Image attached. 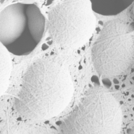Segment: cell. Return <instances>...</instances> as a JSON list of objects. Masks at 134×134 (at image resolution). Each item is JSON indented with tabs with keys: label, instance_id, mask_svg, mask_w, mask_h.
<instances>
[{
	"label": "cell",
	"instance_id": "8992f818",
	"mask_svg": "<svg viewBox=\"0 0 134 134\" xmlns=\"http://www.w3.org/2000/svg\"><path fill=\"white\" fill-rule=\"evenodd\" d=\"M37 44L26 27L21 35L10 44H11V48L13 52L21 54L31 51Z\"/></svg>",
	"mask_w": 134,
	"mask_h": 134
},
{
	"label": "cell",
	"instance_id": "ba28073f",
	"mask_svg": "<svg viewBox=\"0 0 134 134\" xmlns=\"http://www.w3.org/2000/svg\"><path fill=\"white\" fill-rule=\"evenodd\" d=\"M132 15H133V17H134V4H133V7H132Z\"/></svg>",
	"mask_w": 134,
	"mask_h": 134
},
{
	"label": "cell",
	"instance_id": "3957f363",
	"mask_svg": "<svg viewBox=\"0 0 134 134\" xmlns=\"http://www.w3.org/2000/svg\"><path fill=\"white\" fill-rule=\"evenodd\" d=\"M26 4H13L1 12L0 40L3 45H9L15 41L26 29Z\"/></svg>",
	"mask_w": 134,
	"mask_h": 134
},
{
	"label": "cell",
	"instance_id": "277c9868",
	"mask_svg": "<svg viewBox=\"0 0 134 134\" xmlns=\"http://www.w3.org/2000/svg\"><path fill=\"white\" fill-rule=\"evenodd\" d=\"M27 28L35 41L38 43L43 37L45 20L40 9L33 4H26Z\"/></svg>",
	"mask_w": 134,
	"mask_h": 134
},
{
	"label": "cell",
	"instance_id": "5b68a950",
	"mask_svg": "<svg viewBox=\"0 0 134 134\" xmlns=\"http://www.w3.org/2000/svg\"><path fill=\"white\" fill-rule=\"evenodd\" d=\"M95 12L107 16L116 15L124 10L134 0H90Z\"/></svg>",
	"mask_w": 134,
	"mask_h": 134
},
{
	"label": "cell",
	"instance_id": "9c48e42d",
	"mask_svg": "<svg viewBox=\"0 0 134 134\" xmlns=\"http://www.w3.org/2000/svg\"><path fill=\"white\" fill-rule=\"evenodd\" d=\"M27 1H34V2H36V1H42V0H27Z\"/></svg>",
	"mask_w": 134,
	"mask_h": 134
},
{
	"label": "cell",
	"instance_id": "6da1fadb",
	"mask_svg": "<svg viewBox=\"0 0 134 134\" xmlns=\"http://www.w3.org/2000/svg\"><path fill=\"white\" fill-rule=\"evenodd\" d=\"M134 54V30L127 23L117 20L105 25L92 48L96 69L106 78L119 76L127 71Z\"/></svg>",
	"mask_w": 134,
	"mask_h": 134
},
{
	"label": "cell",
	"instance_id": "8fae6325",
	"mask_svg": "<svg viewBox=\"0 0 134 134\" xmlns=\"http://www.w3.org/2000/svg\"><path fill=\"white\" fill-rule=\"evenodd\" d=\"M49 122H50V121H49V120H47L44 122V124H48V123H49Z\"/></svg>",
	"mask_w": 134,
	"mask_h": 134
},
{
	"label": "cell",
	"instance_id": "7a4b0ae2",
	"mask_svg": "<svg viewBox=\"0 0 134 134\" xmlns=\"http://www.w3.org/2000/svg\"><path fill=\"white\" fill-rule=\"evenodd\" d=\"M90 0H62L49 12V34L65 47L84 44L92 37L96 20Z\"/></svg>",
	"mask_w": 134,
	"mask_h": 134
},
{
	"label": "cell",
	"instance_id": "7c38bea8",
	"mask_svg": "<svg viewBox=\"0 0 134 134\" xmlns=\"http://www.w3.org/2000/svg\"><path fill=\"white\" fill-rule=\"evenodd\" d=\"M51 128H54V129H55V128L54 127H53V126H52V127H51Z\"/></svg>",
	"mask_w": 134,
	"mask_h": 134
},
{
	"label": "cell",
	"instance_id": "30bf717a",
	"mask_svg": "<svg viewBox=\"0 0 134 134\" xmlns=\"http://www.w3.org/2000/svg\"><path fill=\"white\" fill-rule=\"evenodd\" d=\"M17 120L18 121H21L22 118L21 117H19L17 118Z\"/></svg>",
	"mask_w": 134,
	"mask_h": 134
},
{
	"label": "cell",
	"instance_id": "52a82bcc",
	"mask_svg": "<svg viewBox=\"0 0 134 134\" xmlns=\"http://www.w3.org/2000/svg\"><path fill=\"white\" fill-rule=\"evenodd\" d=\"M62 121H56L55 122V124L57 125H61L62 124Z\"/></svg>",
	"mask_w": 134,
	"mask_h": 134
}]
</instances>
